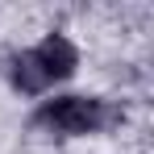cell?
<instances>
[{"mask_svg":"<svg viewBox=\"0 0 154 154\" xmlns=\"http://www.w3.org/2000/svg\"><path fill=\"white\" fill-rule=\"evenodd\" d=\"M33 58H38V67H42V75L50 79H71L75 75V67H79V54H75V46L63 38V33H46L38 46H33Z\"/></svg>","mask_w":154,"mask_h":154,"instance_id":"cell-2","label":"cell"},{"mask_svg":"<svg viewBox=\"0 0 154 154\" xmlns=\"http://www.w3.org/2000/svg\"><path fill=\"white\" fill-rule=\"evenodd\" d=\"M112 121H121V112L108 108V100H100V96H54L33 112V125L46 133H58V137L96 133Z\"/></svg>","mask_w":154,"mask_h":154,"instance_id":"cell-1","label":"cell"},{"mask_svg":"<svg viewBox=\"0 0 154 154\" xmlns=\"http://www.w3.org/2000/svg\"><path fill=\"white\" fill-rule=\"evenodd\" d=\"M8 79H13V88L17 92H25V96H38V92H46L50 88V79L42 75V67H38V58L29 50H21L13 58V67H8Z\"/></svg>","mask_w":154,"mask_h":154,"instance_id":"cell-3","label":"cell"}]
</instances>
